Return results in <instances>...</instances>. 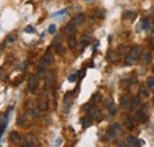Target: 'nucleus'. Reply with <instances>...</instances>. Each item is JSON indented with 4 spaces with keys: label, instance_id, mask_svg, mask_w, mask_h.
Here are the masks:
<instances>
[{
    "label": "nucleus",
    "instance_id": "1",
    "mask_svg": "<svg viewBox=\"0 0 154 147\" xmlns=\"http://www.w3.org/2000/svg\"><path fill=\"white\" fill-rule=\"evenodd\" d=\"M141 54H142V47L139 46V45H134L132 46L128 52H127V56H126V64L128 65H133V64H136L141 57Z\"/></svg>",
    "mask_w": 154,
    "mask_h": 147
},
{
    "label": "nucleus",
    "instance_id": "2",
    "mask_svg": "<svg viewBox=\"0 0 154 147\" xmlns=\"http://www.w3.org/2000/svg\"><path fill=\"white\" fill-rule=\"evenodd\" d=\"M147 117H148V106L147 104H142L139 108V110L136 112V114H135V119H136L138 122L143 123L147 120Z\"/></svg>",
    "mask_w": 154,
    "mask_h": 147
},
{
    "label": "nucleus",
    "instance_id": "3",
    "mask_svg": "<svg viewBox=\"0 0 154 147\" xmlns=\"http://www.w3.org/2000/svg\"><path fill=\"white\" fill-rule=\"evenodd\" d=\"M121 132V126L120 123H113L107 132V134H105V140H113L116 138V135Z\"/></svg>",
    "mask_w": 154,
    "mask_h": 147
},
{
    "label": "nucleus",
    "instance_id": "4",
    "mask_svg": "<svg viewBox=\"0 0 154 147\" xmlns=\"http://www.w3.org/2000/svg\"><path fill=\"white\" fill-rule=\"evenodd\" d=\"M72 93H66L64 96V112L69 113L71 106H72Z\"/></svg>",
    "mask_w": 154,
    "mask_h": 147
},
{
    "label": "nucleus",
    "instance_id": "5",
    "mask_svg": "<svg viewBox=\"0 0 154 147\" xmlns=\"http://www.w3.org/2000/svg\"><path fill=\"white\" fill-rule=\"evenodd\" d=\"M53 63V56H52V54L50 52V50H47L46 52H45V55H44V57L42 58V61H41V64H43L44 66H49V65H51Z\"/></svg>",
    "mask_w": 154,
    "mask_h": 147
},
{
    "label": "nucleus",
    "instance_id": "6",
    "mask_svg": "<svg viewBox=\"0 0 154 147\" xmlns=\"http://www.w3.org/2000/svg\"><path fill=\"white\" fill-rule=\"evenodd\" d=\"M104 104H105V108H107L110 116H114L115 114H116V107H115V103H114L113 99H108L104 102Z\"/></svg>",
    "mask_w": 154,
    "mask_h": 147
},
{
    "label": "nucleus",
    "instance_id": "7",
    "mask_svg": "<svg viewBox=\"0 0 154 147\" xmlns=\"http://www.w3.org/2000/svg\"><path fill=\"white\" fill-rule=\"evenodd\" d=\"M130 102H132V99L128 94H124L121 96V100H120V106L122 107L123 109H127V108H130Z\"/></svg>",
    "mask_w": 154,
    "mask_h": 147
},
{
    "label": "nucleus",
    "instance_id": "8",
    "mask_svg": "<svg viewBox=\"0 0 154 147\" xmlns=\"http://www.w3.org/2000/svg\"><path fill=\"white\" fill-rule=\"evenodd\" d=\"M37 88H38V78H37V76L32 75L28 77V90L31 93H34Z\"/></svg>",
    "mask_w": 154,
    "mask_h": 147
},
{
    "label": "nucleus",
    "instance_id": "9",
    "mask_svg": "<svg viewBox=\"0 0 154 147\" xmlns=\"http://www.w3.org/2000/svg\"><path fill=\"white\" fill-rule=\"evenodd\" d=\"M65 33L66 35H69V36H72V35H75L76 33V31H77V27H76V24L75 23H72V22H70L68 25L65 26Z\"/></svg>",
    "mask_w": 154,
    "mask_h": 147
},
{
    "label": "nucleus",
    "instance_id": "10",
    "mask_svg": "<svg viewBox=\"0 0 154 147\" xmlns=\"http://www.w3.org/2000/svg\"><path fill=\"white\" fill-rule=\"evenodd\" d=\"M124 126H126V128H128V129H134L135 121H134L130 116H126L124 117Z\"/></svg>",
    "mask_w": 154,
    "mask_h": 147
},
{
    "label": "nucleus",
    "instance_id": "11",
    "mask_svg": "<svg viewBox=\"0 0 154 147\" xmlns=\"http://www.w3.org/2000/svg\"><path fill=\"white\" fill-rule=\"evenodd\" d=\"M127 142L129 144V146H133V147L140 146V141L135 138V136H133V135H128L127 136Z\"/></svg>",
    "mask_w": 154,
    "mask_h": 147
},
{
    "label": "nucleus",
    "instance_id": "12",
    "mask_svg": "<svg viewBox=\"0 0 154 147\" xmlns=\"http://www.w3.org/2000/svg\"><path fill=\"white\" fill-rule=\"evenodd\" d=\"M141 60H142L143 64H149V63H152V61H153V54H152V52H145Z\"/></svg>",
    "mask_w": 154,
    "mask_h": 147
},
{
    "label": "nucleus",
    "instance_id": "13",
    "mask_svg": "<svg viewBox=\"0 0 154 147\" xmlns=\"http://www.w3.org/2000/svg\"><path fill=\"white\" fill-rule=\"evenodd\" d=\"M141 103V99H140V96H135V97H133L132 99V102H130V109H136L138 107L140 106Z\"/></svg>",
    "mask_w": 154,
    "mask_h": 147
},
{
    "label": "nucleus",
    "instance_id": "14",
    "mask_svg": "<svg viewBox=\"0 0 154 147\" xmlns=\"http://www.w3.org/2000/svg\"><path fill=\"white\" fill-rule=\"evenodd\" d=\"M9 138H11V141L13 144H18V142H20V140H22L20 134H19L18 132H12L11 134H9Z\"/></svg>",
    "mask_w": 154,
    "mask_h": 147
},
{
    "label": "nucleus",
    "instance_id": "15",
    "mask_svg": "<svg viewBox=\"0 0 154 147\" xmlns=\"http://www.w3.org/2000/svg\"><path fill=\"white\" fill-rule=\"evenodd\" d=\"M72 23H75L76 25H78V24H82L84 22V14L83 13H78V14H76L74 18H72Z\"/></svg>",
    "mask_w": 154,
    "mask_h": 147
},
{
    "label": "nucleus",
    "instance_id": "16",
    "mask_svg": "<svg viewBox=\"0 0 154 147\" xmlns=\"http://www.w3.org/2000/svg\"><path fill=\"white\" fill-rule=\"evenodd\" d=\"M93 122V119L89 116V117H82L81 119V123H82V127L83 128H88V127L91 125Z\"/></svg>",
    "mask_w": 154,
    "mask_h": 147
},
{
    "label": "nucleus",
    "instance_id": "17",
    "mask_svg": "<svg viewBox=\"0 0 154 147\" xmlns=\"http://www.w3.org/2000/svg\"><path fill=\"white\" fill-rule=\"evenodd\" d=\"M152 19L149 18H142L141 19V23H140V27H141V30H147L148 28V25L151 23Z\"/></svg>",
    "mask_w": 154,
    "mask_h": 147
},
{
    "label": "nucleus",
    "instance_id": "18",
    "mask_svg": "<svg viewBox=\"0 0 154 147\" xmlns=\"http://www.w3.org/2000/svg\"><path fill=\"white\" fill-rule=\"evenodd\" d=\"M53 78H55L53 74H49V76L46 77V81H45V88L46 89H49V88L53 84Z\"/></svg>",
    "mask_w": 154,
    "mask_h": 147
},
{
    "label": "nucleus",
    "instance_id": "19",
    "mask_svg": "<svg viewBox=\"0 0 154 147\" xmlns=\"http://www.w3.org/2000/svg\"><path fill=\"white\" fill-rule=\"evenodd\" d=\"M68 44H69V47H70V49H74V47H76V45H77V39H76L75 35H72V36H69V39H68Z\"/></svg>",
    "mask_w": 154,
    "mask_h": 147
},
{
    "label": "nucleus",
    "instance_id": "20",
    "mask_svg": "<svg viewBox=\"0 0 154 147\" xmlns=\"http://www.w3.org/2000/svg\"><path fill=\"white\" fill-rule=\"evenodd\" d=\"M91 42V39L88 37V36H82V38H81V45H82V49H84L86 45H89V43Z\"/></svg>",
    "mask_w": 154,
    "mask_h": 147
},
{
    "label": "nucleus",
    "instance_id": "21",
    "mask_svg": "<svg viewBox=\"0 0 154 147\" xmlns=\"http://www.w3.org/2000/svg\"><path fill=\"white\" fill-rule=\"evenodd\" d=\"M8 116H6L5 117V121L0 125V139H1V136H3V134H4V132H5V129H6V126H7V121H8V119H7Z\"/></svg>",
    "mask_w": 154,
    "mask_h": 147
},
{
    "label": "nucleus",
    "instance_id": "22",
    "mask_svg": "<svg viewBox=\"0 0 154 147\" xmlns=\"http://www.w3.org/2000/svg\"><path fill=\"white\" fill-rule=\"evenodd\" d=\"M45 69H46V66H44L43 64H41L39 66H38L37 76H38V77H43V76H44V74H45Z\"/></svg>",
    "mask_w": 154,
    "mask_h": 147
},
{
    "label": "nucleus",
    "instance_id": "23",
    "mask_svg": "<svg viewBox=\"0 0 154 147\" xmlns=\"http://www.w3.org/2000/svg\"><path fill=\"white\" fill-rule=\"evenodd\" d=\"M65 13H68V9H66V8L61 9V11H58V12L53 13V14H52V17H53V18H59V17H63Z\"/></svg>",
    "mask_w": 154,
    "mask_h": 147
},
{
    "label": "nucleus",
    "instance_id": "24",
    "mask_svg": "<svg viewBox=\"0 0 154 147\" xmlns=\"http://www.w3.org/2000/svg\"><path fill=\"white\" fill-rule=\"evenodd\" d=\"M123 17L126 19H134V18H135V13L132 12V11H126L123 13Z\"/></svg>",
    "mask_w": 154,
    "mask_h": 147
},
{
    "label": "nucleus",
    "instance_id": "25",
    "mask_svg": "<svg viewBox=\"0 0 154 147\" xmlns=\"http://www.w3.org/2000/svg\"><path fill=\"white\" fill-rule=\"evenodd\" d=\"M61 42H62V36L58 35V36H56V37H55L53 42H52V45H53V46H57V45H59V44H61Z\"/></svg>",
    "mask_w": 154,
    "mask_h": 147
},
{
    "label": "nucleus",
    "instance_id": "26",
    "mask_svg": "<svg viewBox=\"0 0 154 147\" xmlns=\"http://www.w3.org/2000/svg\"><path fill=\"white\" fill-rule=\"evenodd\" d=\"M55 47V50H56V52L58 54V55H62L63 52H64V49H63V46H62V44H59V45H57V46H53Z\"/></svg>",
    "mask_w": 154,
    "mask_h": 147
},
{
    "label": "nucleus",
    "instance_id": "27",
    "mask_svg": "<svg viewBox=\"0 0 154 147\" xmlns=\"http://www.w3.org/2000/svg\"><path fill=\"white\" fill-rule=\"evenodd\" d=\"M77 75H78V72H74V74H71V75L68 77V81H69V82H76V80H77Z\"/></svg>",
    "mask_w": 154,
    "mask_h": 147
},
{
    "label": "nucleus",
    "instance_id": "28",
    "mask_svg": "<svg viewBox=\"0 0 154 147\" xmlns=\"http://www.w3.org/2000/svg\"><path fill=\"white\" fill-rule=\"evenodd\" d=\"M34 31H36V30H34V27L31 26V25H28V26L25 27V32H27V33H33Z\"/></svg>",
    "mask_w": 154,
    "mask_h": 147
},
{
    "label": "nucleus",
    "instance_id": "29",
    "mask_svg": "<svg viewBox=\"0 0 154 147\" xmlns=\"http://www.w3.org/2000/svg\"><path fill=\"white\" fill-rule=\"evenodd\" d=\"M140 94H141V96H143V97H148V91L145 89V88H141Z\"/></svg>",
    "mask_w": 154,
    "mask_h": 147
},
{
    "label": "nucleus",
    "instance_id": "30",
    "mask_svg": "<svg viewBox=\"0 0 154 147\" xmlns=\"http://www.w3.org/2000/svg\"><path fill=\"white\" fill-rule=\"evenodd\" d=\"M147 31H149V32H153V31H154V22L151 20V23H149V25H148V28H147Z\"/></svg>",
    "mask_w": 154,
    "mask_h": 147
},
{
    "label": "nucleus",
    "instance_id": "31",
    "mask_svg": "<svg viewBox=\"0 0 154 147\" xmlns=\"http://www.w3.org/2000/svg\"><path fill=\"white\" fill-rule=\"evenodd\" d=\"M56 32V26L55 25H51L49 27V33H55Z\"/></svg>",
    "mask_w": 154,
    "mask_h": 147
},
{
    "label": "nucleus",
    "instance_id": "32",
    "mask_svg": "<svg viewBox=\"0 0 154 147\" xmlns=\"http://www.w3.org/2000/svg\"><path fill=\"white\" fill-rule=\"evenodd\" d=\"M148 87H154V77H152V78H149L148 80Z\"/></svg>",
    "mask_w": 154,
    "mask_h": 147
},
{
    "label": "nucleus",
    "instance_id": "33",
    "mask_svg": "<svg viewBox=\"0 0 154 147\" xmlns=\"http://www.w3.org/2000/svg\"><path fill=\"white\" fill-rule=\"evenodd\" d=\"M13 41H14V37H8L7 41H6V43H11V42H13Z\"/></svg>",
    "mask_w": 154,
    "mask_h": 147
},
{
    "label": "nucleus",
    "instance_id": "34",
    "mask_svg": "<svg viewBox=\"0 0 154 147\" xmlns=\"http://www.w3.org/2000/svg\"><path fill=\"white\" fill-rule=\"evenodd\" d=\"M62 142V139H58V140H57V145H59Z\"/></svg>",
    "mask_w": 154,
    "mask_h": 147
},
{
    "label": "nucleus",
    "instance_id": "35",
    "mask_svg": "<svg viewBox=\"0 0 154 147\" xmlns=\"http://www.w3.org/2000/svg\"><path fill=\"white\" fill-rule=\"evenodd\" d=\"M152 46H153V49H154V37H153V39H152Z\"/></svg>",
    "mask_w": 154,
    "mask_h": 147
},
{
    "label": "nucleus",
    "instance_id": "36",
    "mask_svg": "<svg viewBox=\"0 0 154 147\" xmlns=\"http://www.w3.org/2000/svg\"><path fill=\"white\" fill-rule=\"evenodd\" d=\"M85 1H86V3H91V1H93V0H85Z\"/></svg>",
    "mask_w": 154,
    "mask_h": 147
},
{
    "label": "nucleus",
    "instance_id": "37",
    "mask_svg": "<svg viewBox=\"0 0 154 147\" xmlns=\"http://www.w3.org/2000/svg\"><path fill=\"white\" fill-rule=\"evenodd\" d=\"M1 78H3V76H1V71H0V80H1Z\"/></svg>",
    "mask_w": 154,
    "mask_h": 147
}]
</instances>
